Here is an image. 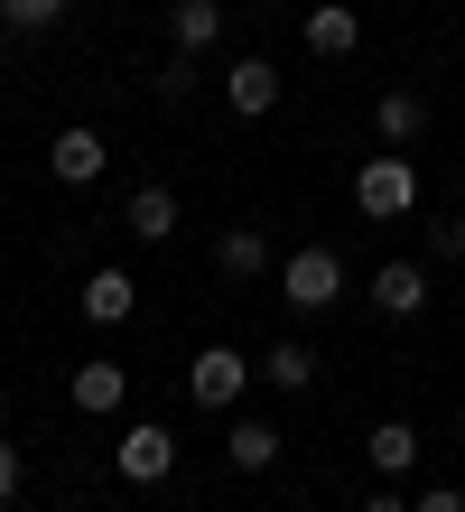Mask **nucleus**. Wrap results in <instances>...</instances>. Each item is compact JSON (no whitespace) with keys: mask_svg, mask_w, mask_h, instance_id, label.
<instances>
[{"mask_svg":"<svg viewBox=\"0 0 465 512\" xmlns=\"http://www.w3.org/2000/svg\"><path fill=\"white\" fill-rule=\"evenodd\" d=\"M279 298H289L298 317H326L335 298H345V261H335L326 243H307V252H289V261H279Z\"/></svg>","mask_w":465,"mask_h":512,"instance_id":"nucleus-1","label":"nucleus"},{"mask_svg":"<svg viewBox=\"0 0 465 512\" xmlns=\"http://www.w3.org/2000/svg\"><path fill=\"white\" fill-rule=\"evenodd\" d=\"M354 205H363L372 224H400V215L419 205V168L400 159V149H382V159H363V168H354Z\"/></svg>","mask_w":465,"mask_h":512,"instance_id":"nucleus-2","label":"nucleus"},{"mask_svg":"<svg viewBox=\"0 0 465 512\" xmlns=\"http://www.w3.org/2000/svg\"><path fill=\"white\" fill-rule=\"evenodd\" d=\"M242 382H252V364H242L233 345H205L196 364H186V401L196 410H242Z\"/></svg>","mask_w":465,"mask_h":512,"instance_id":"nucleus-3","label":"nucleus"},{"mask_svg":"<svg viewBox=\"0 0 465 512\" xmlns=\"http://www.w3.org/2000/svg\"><path fill=\"white\" fill-rule=\"evenodd\" d=\"M112 466L131 475V485H159V475L177 466V438L159 429V419H131V429H121V447H112Z\"/></svg>","mask_w":465,"mask_h":512,"instance_id":"nucleus-4","label":"nucleus"},{"mask_svg":"<svg viewBox=\"0 0 465 512\" xmlns=\"http://www.w3.org/2000/svg\"><path fill=\"white\" fill-rule=\"evenodd\" d=\"M66 401H75L84 419H112L121 401H131V373H121V364H103V354H93V364H75V382H66Z\"/></svg>","mask_w":465,"mask_h":512,"instance_id":"nucleus-5","label":"nucleus"},{"mask_svg":"<svg viewBox=\"0 0 465 512\" xmlns=\"http://www.w3.org/2000/svg\"><path fill=\"white\" fill-rule=\"evenodd\" d=\"M75 308L93 317V326H131V308H140V280H131V270H93V280H84V298H75Z\"/></svg>","mask_w":465,"mask_h":512,"instance_id":"nucleus-6","label":"nucleus"},{"mask_svg":"<svg viewBox=\"0 0 465 512\" xmlns=\"http://www.w3.org/2000/svg\"><path fill=\"white\" fill-rule=\"evenodd\" d=\"M363 457H372V475H382V485H400V475H419V457H428V447H419V429H410V419H382V429L363 438Z\"/></svg>","mask_w":465,"mask_h":512,"instance_id":"nucleus-7","label":"nucleus"},{"mask_svg":"<svg viewBox=\"0 0 465 512\" xmlns=\"http://www.w3.org/2000/svg\"><path fill=\"white\" fill-rule=\"evenodd\" d=\"M224 103L242 112V122H261V112L279 103V66H270V56H242V66H224Z\"/></svg>","mask_w":465,"mask_h":512,"instance_id":"nucleus-8","label":"nucleus"},{"mask_svg":"<svg viewBox=\"0 0 465 512\" xmlns=\"http://www.w3.org/2000/svg\"><path fill=\"white\" fill-rule=\"evenodd\" d=\"M372 308H382V317H419L428 308V270L419 261H382V270H372Z\"/></svg>","mask_w":465,"mask_h":512,"instance_id":"nucleus-9","label":"nucleus"},{"mask_svg":"<svg viewBox=\"0 0 465 512\" xmlns=\"http://www.w3.org/2000/svg\"><path fill=\"white\" fill-rule=\"evenodd\" d=\"M103 159H112V149H103V140H93L84 122L47 140V168H56V177H66V187H93V177H103Z\"/></svg>","mask_w":465,"mask_h":512,"instance_id":"nucleus-10","label":"nucleus"},{"mask_svg":"<svg viewBox=\"0 0 465 512\" xmlns=\"http://www.w3.org/2000/svg\"><path fill=\"white\" fill-rule=\"evenodd\" d=\"M168 38H177V56H205L224 38V0H168Z\"/></svg>","mask_w":465,"mask_h":512,"instance_id":"nucleus-11","label":"nucleus"},{"mask_svg":"<svg viewBox=\"0 0 465 512\" xmlns=\"http://www.w3.org/2000/svg\"><path fill=\"white\" fill-rule=\"evenodd\" d=\"M354 47H363V19L345 0H317V10H307V56H354Z\"/></svg>","mask_w":465,"mask_h":512,"instance_id":"nucleus-12","label":"nucleus"},{"mask_svg":"<svg viewBox=\"0 0 465 512\" xmlns=\"http://www.w3.org/2000/svg\"><path fill=\"white\" fill-rule=\"evenodd\" d=\"M121 233H131V243H168V233H177V196H168V187H131Z\"/></svg>","mask_w":465,"mask_h":512,"instance_id":"nucleus-13","label":"nucleus"},{"mask_svg":"<svg viewBox=\"0 0 465 512\" xmlns=\"http://www.w3.org/2000/svg\"><path fill=\"white\" fill-rule=\"evenodd\" d=\"M279 447H289V438H279L270 419H233L224 457H233V475H270V466H279Z\"/></svg>","mask_w":465,"mask_h":512,"instance_id":"nucleus-14","label":"nucleus"},{"mask_svg":"<svg viewBox=\"0 0 465 512\" xmlns=\"http://www.w3.org/2000/svg\"><path fill=\"white\" fill-rule=\"evenodd\" d=\"M214 270H224V280H261V270H270V243H261L252 224L214 233Z\"/></svg>","mask_w":465,"mask_h":512,"instance_id":"nucleus-15","label":"nucleus"},{"mask_svg":"<svg viewBox=\"0 0 465 512\" xmlns=\"http://www.w3.org/2000/svg\"><path fill=\"white\" fill-rule=\"evenodd\" d=\"M372 122H382V140L400 149V140H419L428 131V94H410V84H391L382 103H372Z\"/></svg>","mask_w":465,"mask_h":512,"instance_id":"nucleus-16","label":"nucleus"},{"mask_svg":"<svg viewBox=\"0 0 465 512\" xmlns=\"http://www.w3.org/2000/svg\"><path fill=\"white\" fill-rule=\"evenodd\" d=\"M261 382H279V391H307V382H317V354H307L298 336H279V345L261 354Z\"/></svg>","mask_w":465,"mask_h":512,"instance_id":"nucleus-17","label":"nucleus"},{"mask_svg":"<svg viewBox=\"0 0 465 512\" xmlns=\"http://www.w3.org/2000/svg\"><path fill=\"white\" fill-rule=\"evenodd\" d=\"M56 19H66V0H0V28H19V38H38Z\"/></svg>","mask_w":465,"mask_h":512,"instance_id":"nucleus-18","label":"nucleus"},{"mask_svg":"<svg viewBox=\"0 0 465 512\" xmlns=\"http://www.w3.org/2000/svg\"><path fill=\"white\" fill-rule=\"evenodd\" d=\"M149 84H159V103H186L196 94V56H168V75H149Z\"/></svg>","mask_w":465,"mask_h":512,"instance_id":"nucleus-19","label":"nucleus"},{"mask_svg":"<svg viewBox=\"0 0 465 512\" xmlns=\"http://www.w3.org/2000/svg\"><path fill=\"white\" fill-rule=\"evenodd\" d=\"M428 252H438V261H465V215H447L438 233H428Z\"/></svg>","mask_w":465,"mask_h":512,"instance_id":"nucleus-20","label":"nucleus"},{"mask_svg":"<svg viewBox=\"0 0 465 512\" xmlns=\"http://www.w3.org/2000/svg\"><path fill=\"white\" fill-rule=\"evenodd\" d=\"M410 512H465V494H456V485H428V494H419Z\"/></svg>","mask_w":465,"mask_h":512,"instance_id":"nucleus-21","label":"nucleus"},{"mask_svg":"<svg viewBox=\"0 0 465 512\" xmlns=\"http://www.w3.org/2000/svg\"><path fill=\"white\" fill-rule=\"evenodd\" d=\"M19 475H28V466H19V447H0V503L19 494Z\"/></svg>","mask_w":465,"mask_h":512,"instance_id":"nucleus-22","label":"nucleus"},{"mask_svg":"<svg viewBox=\"0 0 465 512\" xmlns=\"http://www.w3.org/2000/svg\"><path fill=\"white\" fill-rule=\"evenodd\" d=\"M363 512H410V494H400V485H382V494H363Z\"/></svg>","mask_w":465,"mask_h":512,"instance_id":"nucleus-23","label":"nucleus"}]
</instances>
